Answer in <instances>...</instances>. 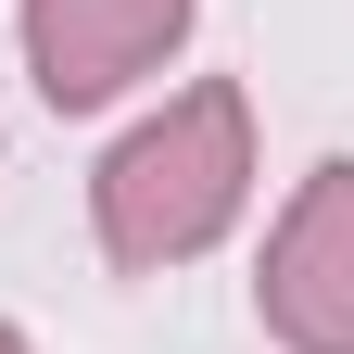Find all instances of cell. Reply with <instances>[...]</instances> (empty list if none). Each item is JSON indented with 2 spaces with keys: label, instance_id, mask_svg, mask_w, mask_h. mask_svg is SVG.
Segmentation results:
<instances>
[{
  "label": "cell",
  "instance_id": "obj_1",
  "mask_svg": "<svg viewBox=\"0 0 354 354\" xmlns=\"http://www.w3.org/2000/svg\"><path fill=\"white\" fill-rule=\"evenodd\" d=\"M241 203H253V102H241V76L177 88V102L140 114L102 152V177H88V228H102V253L127 279H165V266L215 253L241 228Z\"/></svg>",
  "mask_w": 354,
  "mask_h": 354
},
{
  "label": "cell",
  "instance_id": "obj_2",
  "mask_svg": "<svg viewBox=\"0 0 354 354\" xmlns=\"http://www.w3.org/2000/svg\"><path fill=\"white\" fill-rule=\"evenodd\" d=\"M266 329L291 354H354V165H317L266 228Z\"/></svg>",
  "mask_w": 354,
  "mask_h": 354
},
{
  "label": "cell",
  "instance_id": "obj_3",
  "mask_svg": "<svg viewBox=\"0 0 354 354\" xmlns=\"http://www.w3.org/2000/svg\"><path fill=\"white\" fill-rule=\"evenodd\" d=\"M177 38H190V0H26V76L51 114H102Z\"/></svg>",
  "mask_w": 354,
  "mask_h": 354
},
{
  "label": "cell",
  "instance_id": "obj_4",
  "mask_svg": "<svg viewBox=\"0 0 354 354\" xmlns=\"http://www.w3.org/2000/svg\"><path fill=\"white\" fill-rule=\"evenodd\" d=\"M0 354H38V342H26V329H0Z\"/></svg>",
  "mask_w": 354,
  "mask_h": 354
}]
</instances>
